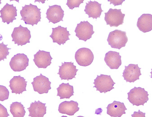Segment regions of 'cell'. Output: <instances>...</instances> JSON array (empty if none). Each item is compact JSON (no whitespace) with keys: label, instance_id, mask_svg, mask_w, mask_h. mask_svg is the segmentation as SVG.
Instances as JSON below:
<instances>
[{"label":"cell","instance_id":"obj_1","mask_svg":"<svg viewBox=\"0 0 152 117\" xmlns=\"http://www.w3.org/2000/svg\"><path fill=\"white\" fill-rule=\"evenodd\" d=\"M21 20H23L25 24H30L34 26L35 24L37 25L38 22L41 21V9L38 8L37 6L30 4L25 5L22 7V9L20 10Z\"/></svg>","mask_w":152,"mask_h":117},{"label":"cell","instance_id":"obj_2","mask_svg":"<svg viewBox=\"0 0 152 117\" xmlns=\"http://www.w3.org/2000/svg\"><path fill=\"white\" fill-rule=\"evenodd\" d=\"M127 95V99L133 105H144L148 100V93L145 89L140 87H134L128 92Z\"/></svg>","mask_w":152,"mask_h":117},{"label":"cell","instance_id":"obj_3","mask_svg":"<svg viewBox=\"0 0 152 117\" xmlns=\"http://www.w3.org/2000/svg\"><path fill=\"white\" fill-rule=\"evenodd\" d=\"M107 41L113 48L120 50L125 47L128 42V37L126 32L116 29L109 34Z\"/></svg>","mask_w":152,"mask_h":117},{"label":"cell","instance_id":"obj_4","mask_svg":"<svg viewBox=\"0 0 152 117\" xmlns=\"http://www.w3.org/2000/svg\"><path fill=\"white\" fill-rule=\"evenodd\" d=\"M11 37L12 42H15V44L23 46L30 43V39L31 37V33L28 28L20 25L19 27L14 28Z\"/></svg>","mask_w":152,"mask_h":117},{"label":"cell","instance_id":"obj_5","mask_svg":"<svg viewBox=\"0 0 152 117\" xmlns=\"http://www.w3.org/2000/svg\"><path fill=\"white\" fill-rule=\"evenodd\" d=\"M93 83L95 85L94 87L96 88V91H99L100 93H104L114 89L113 86L116 84L110 75H97Z\"/></svg>","mask_w":152,"mask_h":117},{"label":"cell","instance_id":"obj_6","mask_svg":"<svg viewBox=\"0 0 152 117\" xmlns=\"http://www.w3.org/2000/svg\"><path fill=\"white\" fill-rule=\"evenodd\" d=\"M125 16V14L122 13L121 10L110 8L108 12L105 13L104 20L107 25L118 27L124 23Z\"/></svg>","mask_w":152,"mask_h":117},{"label":"cell","instance_id":"obj_7","mask_svg":"<svg viewBox=\"0 0 152 117\" xmlns=\"http://www.w3.org/2000/svg\"><path fill=\"white\" fill-rule=\"evenodd\" d=\"M76 37L79 40L86 42L92 37V35L95 33L93 30V26L88 21H81L77 24L75 29Z\"/></svg>","mask_w":152,"mask_h":117},{"label":"cell","instance_id":"obj_8","mask_svg":"<svg viewBox=\"0 0 152 117\" xmlns=\"http://www.w3.org/2000/svg\"><path fill=\"white\" fill-rule=\"evenodd\" d=\"M75 58L78 65L86 67L93 62L94 56L92 51L87 48H81L75 53Z\"/></svg>","mask_w":152,"mask_h":117},{"label":"cell","instance_id":"obj_9","mask_svg":"<svg viewBox=\"0 0 152 117\" xmlns=\"http://www.w3.org/2000/svg\"><path fill=\"white\" fill-rule=\"evenodd\" d=\"M32 84L34 91L40 94L48 93L49 91L51 89V82H50L48 78L43 75L42 74L34 78Z\"/></svg>","mask_w":152,"mask_h":117},{"label":"cell","instance_id":"obj_10","mask_svg":"<svg viewBox=\"0 0 152 117\" xmlns=\"http://www.w3.org/2000/svg\"><path fill=\"white\" fill-rule=\"evenodd\" d=\"M59 71L58 75L61 80H71L75 78L78 69H77L76 66L73 63L65 62L62 63L61 66H59Z\"/></svg>","mask_w":152,"mask_h":117},{"label":"cell","instance_id":"obj_11","mask_svg":"<svg viewBox=\"0 0 152 117\" xmlns=\"http://www.w3.org/2000/svg\"><path fill=\"white\" fill-rule=\"evenodd\" d=\"M29 58L24 54H19L15 55L11 58L10 66L15 72H21L24 70L28 66Z\"/></svg>","mask_w":152,"mask_h":117},{"label":"cell","instance_id":"obj_12","mask_svg":"<svg viewBox=\"0 0 152 117\" xmlns=\"http://www.w3.org/2000/svg\"><path fill=\"white\" fill-rule=\"evenodd\" d=\"M52 33L50 36L52 38L54 43H57L58 45H64L68 40H69V36L71 35L69 32L67 30V28L61 26L55 28H52Z\"/></svg>","mask_w":152,"mask_h":117},{"label":"cell","instance_id":"obj_13","mask_svg":"<svg viewBox=\"0 0 152 117\" xmlns=\"http://www.w3.org/2000/svg\"><path fill=\"white\" fill-rule=\"evenodd\" d=\"M124 70L123 72V77L126 82L134 83L136 80H139L141 76V68L139 67L138 64H129L128 66H125Z\"/></svg>","mask_w":152,"mask_h":117},{"label":"cell","instance_id":"obj_14","mask_svg":"<svg viewBox=\"0 0 152 117\" xmlns=\"http://www.w3.org/2000/svg\"><path fill=\"white\" fill-rule=\"evenodd\" d=\"M46 15V17L49 23L51 22L55 24L61 21H63L64 11L60 6L55 5L49 6Z\"/></svg>","mask_w":152,"mask_h":117},{"label":"cell","instance_id":"obj_15","mask_svg":"<svg viewBox=\"0 0 152 117\" xmlns=\"http://www.w3.org/2000/svg\"><path fill=\"white\" fill-rule=\"evenodd\" d=\"M17 11L16 7H14L13 4L10 5L7 3L0 11V17L2 19V22L7 23L8 24L13 23V21L16 20Z\"/></svg>","mask_w":152,"mask_h":117},{"label":"cell","instance_id":"obj_16","mask_svg":"<svg viewBox=\"0 0 152 117\" xmlns=\"http://www.w3.org/2000/svg\"><path fill=\"white\" fill-rule=\"evenodd\" d=\"M52 60L50 52L44 50H39L34 55V62L38 68L46 69L51 64Z\"/></svg>","mask_w":152,"mask_h":117},{"label":"cell","instance_id":"obj_17","mask_svg":"<svg viewBox=\"0 0 152 117\" xmlns=\"http://www.w3.org/2000/svg\"><path fill=\"white\" fill-rule=\"evenodd\" d=\"M27 82L24 78L20 75L14 76L10 81L9 86L12 93L16 94H22L26 91Z\"/></svg>","mask_w":152,"mask_h":117},{"label":"cell","instance_id":"obj_18","mask_svg":"<svg viewBox=\"0 0 152 117\" xmlns=\"http://www.w3.org/2000/svg\"><path fill=\"white\" fill-rule=\"evenodd\" d=\"M121 58L119 52L110 51L106 53L104 61L110 69H117L121 65Z\"/></svg>","mask_w":152,"mask_h":117},{"label":"cell","instance_id":"obj_19","mask_svg":"<svg viewBox=\"0 0 152 117\" xmlns=\"http://www.w3.org/2000/svg\"><path fill=\"white\" fill-rule=\"evenodd\" d=\"M107 113L112 117H121L126 114L127 110L124 104L119 101H114L107 107Z\"/></svg>","mask_w":152,"mask_h":117},{"label":"cell","instance_id":"obj_20","mask_svg":"<svg viewBox=\"0 0 152 117\" xmlns=\"http://www.w3.org/2000/svg\"><path fill=\"white\" fill-rule=\"evenodd\" d=\"M79 109L78 103L73 100H71L64 101L60 103L58 106V110L59 113L73 116L79 110Z\"/></svg>","mask_w":152,"mask_h":117},{"label":"cell","instance_id":"obj_21","mask_svg":"<svg viewBox=\"0 0 152 117\" xmlns=\"http://www.w3.org/2000/svg\"><path fill=\"white\" fill-rule=\"evenodd\" d=\"M101 5V4H99L96 1H90L88 3H86L85 12L88 15L89 18L97 19L100 18L101 13L103 12Z\"/></svg>","mask_w":152,"mask_h":117},{"label":"cell","instance_id":"obj_22","mask_svg":"<svg viewBox=\"0 0 152 117\" xmlns=\"http://www.w3.org/2000/svg\"><path fill=\"white\" fill-rule=\"evenodd\" d=\"M45 103H43L41 101H35L30 104L29 108H28L29 112V117H44L47 113V107Z\"/></svg>","mask_w":152,"mask_h":117},{"label":"cell","instance_id":"obj_23","mask_svg":"<svg viewBox=\"0 0 152 117\" xmlns=\"http://www.w3.org/2000/svg\"><path fill=\"white\" fill-rule=\"evenodd\" d=\"M137 26L139 29L144 33L152 30V15L149 14H144L138 19Z\"/></svg>","mask_w":152,"mask_h":117},{"label":"cell","instance_id":"obj_24","mask_svg":"<svg viewBox=\"0 0 152 117\" xmlns=\"http://www.w3.org/2000/svg\"><path fill=\"white\" fill-rule=\"evenodd\" d=\"M57 90V96L60 97V99H69L74 95L73 86L70 85L69 83H62L58 87Z\"/></svg>","mask_w":152,"mask_h":117},{"label":"cell","instance_id":"obj_25","mask_svg":"<svg viewBox=\"0 0 152 117\" xmlns=\"http://www.w3.org/2000/svg\"><path fill=\"white\" fill-rule=\"evenodd\" d=\"M10 112L13 117H24L26 111L21 102H15L10 105Z\"/></svg>","mask_w":152,"mask_h":117},{"label":"cell","instance_id":"obj_26","mask_svg":"<svg viewBox=\"0 0 152 117\" xmlns=\"http://www.w3.org/2000/svg\"><path fill=\"white\" fill-rule=\"evenodd\" d=\"M7 45H5L3 42L0 44V61L7 59V56L9 55V50L11 48H7Z\"/></svg>","mask_w":152,"mask_h":117},{"label":"cell","instance_id":"obj_27","mask_svg":"<svg viewBox=\"0 0 152 117\" xmlns=\"http://www.w3.org/2000/svg\"><path fill=\"white\" fill-rule=\"evenodd\" d=\"M9 91L6 86L0 85V101H3L8 99Z\"/></svg>","mask_w":152,"mask_h":117},{"label":"cell","instance_id":"obj_28","mask_svg":"<svg viewBox=\"0 0 152 117\" xmlns=\"http://www.w3.org/2000/svg\"><path fill=\"white\" fill-rule=\"evenodd\" d=\"M84 0H68L66 5L71 10L74 8L79 7L80 4L83 3Z\"/></svg>","mask_w":152,"mask_h":117},{"label":"cell","instance_id":"obj_29","mask_svg":"<svg viewBox=\"0 0 152 117\" xmlns=\"http://www.w3.org/2000/svg\"><path fill=\"white\" fill-rule=\"evenodd\" d=\"M10 115L7 109L1 104H0V117H8Z\"/></svg>","mask_w":152,"mask_h":117},{"label":"cell","instance_id":"obj_30","mask_svg":"<svg viewBox=\"0 0 152 117\" xmlns=\"http://www.w3.org/2000/svg\"><path fill=\"white\" fill-rule=\"evenodd\" d=\"M146 113L142 112L140 110H139L138 112H134L133 114H132V117H146Z\"/></svg>","mask_w":152,"mask_h":117},{"label":"cell","instance_id":"obj_31","mask_svg":"<svg viewBox=\"0 0 152 117\" xmlns=\"http://www.w3.org/2000/svg\"><path fill=\"white\" fill-rule=\"evenodd\" d=\"M108 1L110 2V4H113L114 6H116L121 5L124 1H125V0H123V1H121V0H120H120H117V1H116V0H115V1H114V0H111V1H110V0H108Z\"/></svg>","mask_w":152,"mask_h":117},{"label":"cell","instance_id":"obj_32","mask_svg":"<svg viewBox=\"0 0 152 117\" xmlns=\"http://www.w3.org/2000/svg\"><path fill=\"white\" fill-rule=\"evenodd\" d=\"M151 70H152V71L150 72V74H151V78H152V69H151Z\"/></svg>","mask_w":152,"mask_h":117},{"label":"cell","instance_id":"obj_33","mask_svg":"<svg viewBox=\"0 0 152 117\" xmlns=\"http://www.w3.org/2000/svg\"><path fill=\"white\" fill-rule=\"evenodd\" d=\"M61 117H67V116H61Z\"/></svg>","mask_w":152,"mask_h":117},{"label":"cell","instance_id":"obj_34","mask_svg":"<svg viewBox=\"0 0 152 117\" xmlns=\"http://www.w3.org/2000/svg\"><path fill=\"white\" fill-rule=\"evenodd\" d=\"M83 117V116H78V117Z\"/></svg>","mask_w":152,"mask_h":117}]
</instances>
